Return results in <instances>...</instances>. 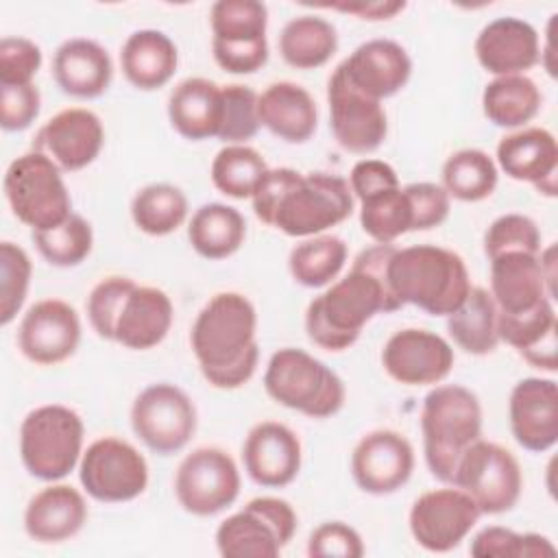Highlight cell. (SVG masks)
Masks as SVG:
<instances>
[{
	"label": "cell",
	"mask_w": 558,
	"mask_h": 558,
	"mask_svg": "<svg viewBox=\"0 0 558 558\" xmlns=\"http://www.w3.org/2000/svg\"><path fill=\"white\" fill-rule=\"evenodd\" d=\"M397 246L375 244L364 248L349 275L314 296L305 310L307 338L325 351H344L379 312H397L403 305L392 294L386 266Z\"/></svg>",
	"instance_id": "6da1fadb"
},
{
	"label": "cell",
	"mask_w": 558,
	"mask_h": 558,
	"mask_svg": "<svg viewBox=\"0 0 558 558\" xmlns=\"http://www.w3.org/2000/svg\"><path fill=\"white\" fill-rule=\"evenodd\" d=\"M255 216L290 238H312L353 214L349 181L329 172L268 168L253 196Z\"/></svg>",
	"instance_id": "7a4b0ae2"
},
{
	"label": "cell",
	"mask_w": 558,
	"mask_h": 558,
	"mask_svg": "<svg viewBox=\"0 0 558 558\" xmlns=\"http://www.w3.org/2000/svg\"><path fill=\"white\" fill-rule=\"evenodd\" d=\"M255 329V305L240 292H218L196 314L190 344L214 388L235 390L253 377L259 360Z\"/></svg>",
	"instance_id": "3957f363"
},
{
	"label": "cell",
	"mask_w": 558,
	"mask_h": 558,
	"mask_svg": "<svg viewBox=\"0 0 558 558\" xmlns=\"http://www.w3.org/2000/svg\"><path fill=\"white\" fill-rule=\"evenodd\" d=\"M386 277L401 305H416L432 316L453 314L473 288L464 259L436 244L395 248Z\"/></svg>",
	"instance_id": "277c9868"
},
{
	"label": "cell",
	"mask_w": 558,
	"mask_h": 558,
	"mask_svg": "<svg viewBox=\"0 0 558 558\" xmlns=\"http://www.w3.org/2000/svg\"><path fill=\"white\" fill-rule=\"evenodd\" d=\"M425 462L434 477L451 484L464 449L482 438V405L475 392L458 384L432 388L421 410Z\"/></svg>",
	"instance_id": "5b68a950"
},
{
	"label": "cell",
	"mask_w": 558,
	"mask_h": 558,
	"mask_svg": "<svg viewBox=\"0 0 558 558\" xmlns=\"http://www.w3.org/2000/svg\"><path fill=\"white\" fill-rule=\"evenodd\" d=\"M264 388L272 401L312 418L333 416L344 405L342 379L303 349L286 347L270 355Z\"/></svg>",
	"instance_id": "8992f818"
},
{
	"label": "cell",
	"mask_w": 558,
	"mask_h": 558,
	"mask_svg": "<svg viewBox=\"0 0 558 558\" xmlns=\"http://www.w3.org/2000/svg\"><path fill=\"white\" fill-rule=\"evenodd\" d=\"M83 421L59 403L31 410L20 425V458L28 475L57 482L70 475L83 456Z\"/></svg>",
	"instance_id": "52a82bcc"
},
{
	"label": "cell",
	"mask_w": 558,
	"mask_h": 558,
	"mask_svg": "<svg viewBox=\"0 0 558 558\" xmlns=\"http://www.w3.org/2000/svg\"><path fill=\"white\" fill-rule=\"evenodd\" d=\"M4 196L13 216L33 231L52 229L72 214V198L61 168L37 150L24 153L9 163Z\"/></svg>",
	"instance_id": "ba28073f"
},
{
	"label": "cell",
	"mask_w": 558,
	"mask_h": 558,
	"mask_svg": "<svg viewBox=\"0 0 558 558\" xmlns=\"http://www.w3.org/2000/svg\"><path fill=\"white\" fill-rule=\"evenodd\" d=\"M296 532L294 508L279 497H255L216 530V547L229 558H275Z\"/></svg>",
	"instance_id": "9c48e42d"
},
{
	"label": "cell",
	"mask_w": 558,
	"mask_h": 558,
	"mask_svg": "<svg viewBox=\"0 0 558 558\" xmlns=\"http://www.w3.org/2000/svg\"><path fill=\"white\" fill-rule=\"evenodd\" d=\"M451 484L464 490L482 514H501L517 506L523 475L506 447L477 438L460 456Z\"/></svg>",
	"instance_id": "30bf717a"
},
{
	"label": "cell",
	"mask_w": 558,
	"mask_h": 558,
	"mask_svg": "<svg viewBox=\"0 0 558 558\" xmlns=\"http://www.w3.org/2000/svg\"><path fill=\"white\" fill-rule=\"evenodd\" d=\"M131 427L135 436L155 453L181 451L196 432V408L174 384L159 381L146 386L131 405Z\"/></svg>",
	"instance_id": "8fae6325"
},
{
	"label": "cell",
	"mask_w": 558,
	"mask_h": 558,
	"mask_svg": "<svg viewBox=\"0 0 558 558\" xmlns=\"http://www.w3.org/2000/svg\"><path fill=\"white\" fill-rule=\"evenodd\" d=\"M78 480L89 497L105 504H122L140 497L148 486L146 458L126 440L105 436L81 456Z\"/></svg>",
	"instance_id": "7c38bea8"
},
{
	"label": "cell",
	"mask_w": 558,
	"mask_h": 558,
	"mask_svg": "<svg viewBox=\"0 0 558 558\" xmlns=\"http://www.w3.org/2000/svg\"><path fill=\"white\" fill-rule=\"evenodd\" d=\"M179 506L194 517H211L229 508L240 495V471L233 458L218 447H198L187 453L174 473Z\"/></svg>",
	"instance_id": "4fadbf2b"
},
{
	"label": "cell",
	"mask_w": 558,
	"mask_h": 558,
	"mask_svg": "<svg viewBox=\"0 0 558 558\" xmlns=\"http://www.w3.org/2000/svg\"><path fill=\"white\" fill-rule=\"evenodd\" d=\"M475 501L460 488H434L423 493L410 508V532L416 545L445 554L456 549L480 519Z\"/></svg>",
	"instance_id": "5bb4252c"
},
{
	"label": "cell",
	"mask_w": 558,
	"mask_h": 558,
	"mask_svg": "<svg viewBox=\"0 0 558 558\" xmlns=\"http://www.w3.org/2000/svg\"><path fill=\"white\" fill-rule=\"evenodd\" d=\"M329 126L336 142L355 155H368L381 146L388 133L386 111L379 100L357 92L338 65L327 83Z\"/></svg>",
	"instance_id": "9a60e30c"
},
{
	"label": "cell",
	"mask_w": 558,
	"mask_h": 558,
	"mask_svg": "<svg viewBox=\"0 0 558 558\" xmlns=\"http://www.w3.org/2000/svg\"><path fill=\"white\" fill-rule=\"evenodd\" d=\"M81 342L76 310L61 299H41L22 316L17 347L26 360L39 366H54L74 355Z\"/></svg>",
	"instance_id": "2e32d148"
},
{
	"label": "cell",
	"mask_w": 558,
	"mask_h": 558,
	"mask_svg": "<svg viewBox=\"0 0 558 558\" xmlns=\"http://www.w3.org/2000/svg\"><path fill=\"white\" fill-rule=\"evenodd\" d=\"M384 371L403 386L440 384L453 366L451 344L427 329H399L381 351Z\"/></svg>",
	"instance_id": "e0dca14e"
},
{
	"label": "cell",
	"mask_w": 558,
	"mask_h": 558,
	"mask_svg": "<svg viewBox=\"0 0 558 558\" xmlns=\"http://www.w3.org/2000/svg\"><path fill=\"white\" fill-rule=\"evenodd\" d=\"M414 471V449L395 429H375L360 438L351 453V475L368 495H390L405 486Z\"/></svg>",
	"instance_id": "ac0fdd59"
},
{
	"label": "cell",
	"mask_w": 558,
	"mask_h": 558,
	"mask_svg": "<svg viewBox=\"0 0 558 558\" xmlns=\"http://www.w3.org/2000/svg\"><path fill=\"white\" fill-rule=\"evenodd\" d=\"M105 144L100 118L83 107H70L54 113L33 140V150L50 157L61 172L87 168Z\"/></svg>",
	"instance_id": "d6986e66"
},
{
	"label": "cell",
	"mask_w": 558,
	"mask_h": 558,
	"mask_svg": "<svg viewBox=\"0 0 558 558\" xmlns=\"http://www.w3.org/2000/svg\"><path fill=\"white\" fill-rule=\"evenodd\" d=\"M242 462L257 486L283 488L299 475L301 440L288 425L262 421L244 438Z\"/></svg>",
	"instance_id": "ffe728a7"
},
{
	"label": "cell",
	"mask_w": 558,
	"mask_h": 558,
	"mask_svg": "<svg viewBox=\"0 0 558 558\" xmlns=\"http://www.w3.org/2000/svg\"><path fill=\"white\" fill-rule=\"evenodd\" d=\"M514 440L534 453L551 449L558 440V386L554 379L525 377L514 384L508 401Z\"/></svg>",
	"instance_id": "44dd1931"
},
{
	"label": "cell",
	"mask_w": 558,
	"mask_h": 558,
	"mask_svg": "<svg viewBox=\"0 0 558 558\" xmlns=\"http://www.w3.org/2000/svg\"><path fill=\"white\" fill-rule=\"evenodd\" d=\"M340 68L357 92L379 102L401 92L412 74L410 54L392 39H371L360 44Z\"/></svg>",
	"instance_id": "7402d4cb"
},
{
	"label": "cell",
	"mask_w": 558,
	"mask_h": 558,
	"mask_svg": "<svg viewBox=\"0 0 558 558\" xmlns=\"http://www.w3.org/2000/svg\"><path fill=\"white\" fill-rule=\"evenodd\" d=\"M480 65L495 76L525 74L541 59L536 28L519 17L506 15L488 22L475 39Z\"/></svg>",
	"instance_id": "603a6c76"
},
{
	"label": "cell",
	"mask_w": 558,
	"mask_h": 558,
	"mask_svg": "<svg viewBox=\"0 0 558 558\" xmlns=\"http://www.w3.org/2000/svg\"><path fill=\"white\" fill-rule=\"evenodd\" d=\"M497 163L514 181L532 183L538 194L556 196L558 144L551 131L527 126L499 140Z\"/></svg>",
	"instance_id": "cb8c5ba5"
},
{
	"label": "cell",
	"mask_w": 558,
	"mask_h": 558,
	"mask_svg": "<svg viewBox=\"0 0 558 558\" xmlns=\"http://www.w3.org/2000/svg\"><path fill=\"white\" fill-rule=\"evenodd\" d=\"M538 253L508 251L490 259V296L499 314H523L554 299Z\"/></svg>",
	"instance_id": "d4e9b609"
},
{
	"label": "cell",
	"mask_w": 558,
	"mask_h": 558,
	"mask_svg": "<svg viewBox=\"0 0 558 558\" xmlns=\"http://www.w3.org/2000/svg\"><path fill=\"white\" fill-rule=\"evenodd\" d=\"M87 521L85 497L70 484H50L35 493L24 510V530L37 543H63Z\"/></svg>",
	"instance_id": "484cf974"
},
{
	"label": "cell",
	"mask_w": 558,
	"mask_h": 558,
	"mask_svg": "<svg viewBox=\"0 0 558 558\" xmlns=\"http://www.w3.org/2000/svg\"><path fill=\"white\" fill-rule=\"evenodd\" d=\"M52 76L68 96L98 98L109 89L113 78L111 57L94 39H68L52 57Z\"/></svg>",
	"instance_id": "4316f807"
},
{
	"label": "cell",
	"mask_w": 558,
	"mask_h": 558,
	"mask_svg": "<svg viewBox=\"0 0 558 558\" xmlns=\"http://www.w3.org/2000/svg\"><path fill=\"white\" fill-rule=\"evenodd\" d=\"M172 316V301L163 290L153 286H135L126 294L118 314L113 342L133 351L153 349L168 336Z\"/></svg>",
	"instance_id": "83f0119b"
},
{
	"label": "cell",
	"mask_w": 558,
	"mask_h": 558,
	"mask_svg": "<svg viewBox=\"0 0 558 558\" xmlns=\"http://www.w3.org/2000/svg\"><path fill=\"white\" fill-rule=\"evenodd\" d=\"M497 336L534 368H558V323L549 299L523 314L497 312Z\"/></svg>",
	"instance_id": "f1b7e54d"
},
{
	"label": "cell",
	"mask_w": 558,
	"mask_h": 558,
	"mask_svg": "<svg viewBox=\"0 0 558 558\" xmlns=\"http://www.w3.org/2000/svg\"><path fill=\"white\" fill-rule=\"evenodd\" d=\"M257 111L262 126L290 144L307 142L318 124L312 94L292 81L270 83L257 98Z\"/></svg>",
	"instance_id": "f546056e"
},
{
	"label": "cell",
	"mask_w": 558,
	"mask_h": 558,
	"mask_svg": "<svg viewBox=\"0 0 558 558\" xmlns=\"http://www.w3.org/2000/svg\"><path fill=\"white\" fill-rule=\"evenodd\" d=\"M168 118L172 129L185 140L201 142L218 137L222 118V85L203 76L181 81L170 92Z\"/></svg>",
	"instance_id": "4dcf8cb0"
},
{
	"label": "cell",
	"mask_w": 558,
	"mask_h": 558,
	"mask_svg": "<svg viewBox=\"0 0 558 558\" xmlns=\"http://www.w3.org/2000/svg\"><path fill=\"white\" fill-rule=\"evenodd\" d=\"M124 78L142 89L153 92L163 87L177 72L179 52L174 41L155 28H142L126 37L120 50Z\"/></svg>",
	"instance_id": "1f68e13d"
},
{
	"label": "cell",
	"mask_w": 558,
	"mask_h": 558,
	"mask_svg": "<svg viewBox=\"0 0 558 558\" xmlns=\"http://www.w3.org/2000/svg\"><path fill=\"white\" fill-rule=\"evenodd\" d=\"M244 216L225 203L201 205L187 225V240L205 259L231 257L244 244Z\"/></svg>",
	"instance_id": "d6a6232c"
},
{
	"label": "cell",
	"mask_w": 558,
	"mask_h": 558,
	"mask_svg": "<svg viewBox=\"0 0 558 558\" xmlns=\"http://www.w3.org/2000/svg\"><path fill=\"white\" fill-rule=\"evenodd\" d=\"M541 89L525 74L495 76L482 94L484 116L501 129L527 124L541 109Z\"/></svg>",
	"instance_id": "836d02e7"
},
{
	"label": "cell",
	"mask_w": 558,
	"mask_h": 558,
	"mask_svg": "<svg viewBox=\"0 0 558 558\" xmlns=\"http://www.w3.org/2000/svg\"><path fill=\"white\" fill-rule=\"evenodd\" d=\"M338 50V35L331 22L318 15L292 17L279 35L281 59L296 70L325 65Z\"/></svg>",
	"instance_id": "e575fe53"
},
{
	"label": "cell",
	"mask_w": 558,
	"mask_h": 558,
	"mask_svg": "<svg viewBox=\"0 0 558 558\" xmlns=\"http://www.w3.org/2000/svg\"><path fill=\"white\" fill-rule=\"evenodd\" d=\"M447 331L453 342L471 353L486 355L497 349V305L486 288H471L464 303L447 316Z\"/></svg>",
	"instance_id": "d590c367"
},
{
	"label": "cell",
	"mask_w": 558,
	"mask_h": 558,
	"mask_svg": "<svg viewBox=\"0 0 558 558\" xmlns=\"http://www.w3.org/2000/svg\"><path fill=\"white\" fill-rule=\"evenodd\" d=\"M497 166L493 157L480 148H462L442 163V187L449 198L477 203L488 198L497 187Z\"/></svg>",
	"instance_id": "8d00e7d4"
},
{
	"label": "cell",
	"mask_w": 558,
	"mask_h": 558,
	"mask_svg": "<svg viewBox=\"0 0 558 558\" xmlns=\"http://www.w3.org/2000/svg\"><path fill=\"white\" fill-rule=\"evenodd\" d=\"M347 253V244L338 235H312L290 251L288 268L296 283L323 288L340 275Z\"/></svg>",
	"instance_id": "74e56055"
},
{
	"label": "cell",
	"mask_w": 558,
	"mask_h": 558,
	"mask_svg": "<svg viewBox=\"0 0 558 558\" xmlns=\"http://www.w3.org/2000/svg\"><path fill=\"white\" fill-rule=\"evenodd\" d=\"M131 218L148 235H168L185 222L187 198L177 185L150 183L133 196Z\"/></svg>",
	"instance_id": "f35d334b"
},
{
	"label": "cell",
	"mask_w": 558,
	"mask_h": 558,
	"mask_svg": "<svg viewBox=\"0 0 558 558\" xmlns=\"http://www.w3.org/2000/svg\"><path fill=\"white\" fill-rule=\"evenodd\" d=\"M268 163L246 144H227L211 161V183L229 198H251Z\"/></svg>",
	"instance_id": "ab89813d"
},
{
	"label": "cell",
	"mask_w": 558,
	"mask_h": 558,
	"mask_svg": "<svg viewBox=\"0 0 558 558\" xmlns=\"http://www.w3.org/2000/svg\"><path fill=\"white\" fill-rule=\"evenodd\" d=\"M360 225L377 244H392L412 231V207L405 190L399 185L360 201Z\"/></svg>",
	"instance_id": "60d3db41"
},
{
	"label": "cell",
	"mask_w": 558,
	"mask_h": 558,
	"mask_svg": "<svg viewBox=\"0 0 558 558\" xmlns=\"http://www.w3.org/2000/svg\"><path fill=\"white\" fill-rule=\"evenodd\" d=\"M31 238L39 255L59 268L78 266L94 246L92 225L78 214H70L61 225L52 229L31 231Z\"/></svg>",
	"instance_id": "b9f144b4"
},
{
	"label": "cell",
	"mask_w": 558,
	"mask_h": 558,
	"mask_svg": "<svg viewBox=\"0 0 558 558\" xmlns=\"http://www.w3.org/2000/svg\"><path fill=\"white\" fill-rule=\"evenodd\" d=\"M211 41L266 39L268 9L259 0H218L209 13Z\"/></svg>",
	"instance_id": "7bdbcfd3"
},
{
	"label": "cell",
	"mask_w": 558,
	"mask_h": 558,
	"mask_svg": "<svg viewBox=\"0 0 558 558\" xmlns=\"http://www.w3.org/2000/svg\"><path fill=\"white\" fill-rule=\"evenodd\" d=\"M475 558H551L556 556V547L543 534L525 532L519 534L514 530L490 525L477 532L469 547Z\"/></svg>",
	"instance_id": "ee69618b"
},
{
	"label": "cell",
	"mask_w": 558,
	"mask_h": 558,
	"mask_svg": "<svg viewBox=\"0 0 558 558\" xmlns=\"http://www.w3.org/2000/svg\"><path fill=\"white\" fill-rule=\"evenodd\" d=\"M33 264L28 253L4 240L0 244V325H9L22 310L28 286H31Z\"/></svg>",
	"instance_id": "f6af8a7d"
},
{
	"label": "cell",
	"mask_w": 558,
	"mask_h": 558,
	"mask_svg": "<svg viewBox=\"0 0 558 558\" xmlns=\"http://www.w3.org/2000/svg\"><path fill=\"white\" fill-rule=\"evenodd\" d=\"M257 94L248 85H222V118L218 140L227 144H244L253 140L262 126L257 111Z\"/></svg>",
	"instance_id": "bcb514c9"
},
{
	"label": "cell",
	"mask_w": 558,
	"mask_h": 558,
	"mask_svg": "<svg viewBox=\"0 0 558 558\" xmlns=\"http://www.w3.org/2000/svg\"><path fill=\"white\" fill-rule=\"evenodd\" d=\"M538 253L541 251V231L530 216L523 214H504L490 222L484 233V253L488 259L508 253Z\"/></svg>",
	"instance_id": "7dc6e473"
},
{
	"label": "cell",
	"mask_w": 558,
	"mask_h": 558,
	"mask_svg": "<svg viewBox=\"0 0 558 558\" xmlns=\"http://www.w3.org/2000/svg\"><path fill=\"white\" fill-rule=\"evenodd\" d=\"M137 283L129 277H120V275H111L105 277L102 281H98L89 296H87V318L92 329L105 338L113 342V327L118 320V314L122 310V303L126 299V294L135 288Z\"/></svg>",
	"instance_id": "c3c4849f"
},
{
	"label": "cell",
	"mask_w": 558,
	"mask_h": 558,
	"mask_svg": "<svg viewBox=\"0 0 558 558\" xmlns=\"http://www.w3.org/2000/svg\"><path fill=\"white\" fill-rule=\"evenodd\" d=\"M41 68V48L26 37H2L0 87L28 85Z\"/></svg>",
	"instance_id": "681fc988"
},
{
	"label": "cell",
	"mask_w": 558,
	"mask_h": 558,
	"mask_svg": "<svg viewBox=\"0 0 558 558\" xmlns=\"http://www.w3.org/2000/svg\"><path fill=\"white\" fill-rule=\"evenodd\" d=\"M307 556L312 558H360L364 543L357 530L342 521H325L312 530L307 541Z\"/></svg>",
	"instance_id": "f907efd6"
},
{
	"label": "cell",
	"mask_w": 558,
	"mask_h": 558,
	"mask_svg": "<svg viewBox=\"0 0 558 558\" xmlns=\"http://www.w3.org/2000/svg\"><path fill=\"white\" fill-rule=\"evenodd\" d=\"M412 207V231H427L442 225L451 209V198L442 185L436 183H410L403 187Z\"/></svg>",
	"instance_id": "816d5d0a"
},
{
	"label": "cell",
	"mask_w": 558,
	"mask_h": 558,
	"mask_svg": "<svg viewBox=\"0 0 558 558\" xmlns=\"http://www.w3.org/2000/svg\"><path fill=\"white\" fill-rule=\"evenodd\" d=\"M41 94L35 83L0 87V126L9 133L28 129L39 116Z\"/></svg>",
	"instance_id": "f5cc1de1"
},
{
	"label": "cell",
	"mask_w": 558,
	"mask_h": 558,
	"mask_svg": "<svg viewBox=\"0 0 558 558\" xmlns=\"http://www.w3.org/2000/svg\"><path fill=\"white\" fill-rule=\"evenodd\" d=\"M216 63L231 74H253L268 61V41H211Z\"/></svg>",
	"instance_id": "db71d44e"
},
{
	"label": "cell",
	"mask_w": 558,
	"mask_h": 558,
	"mask_svg": "<svg viewBox=\"0 0 558 558\" xmlns=\"http://www.w3.org/2000/svg\"><path fill=\"white\" fill-rule=\"evenodd\" d=\"M349 187L357 201H364L384 190L399 187L395 168L381 159H360L349 174Z\"/></svg>",
	"instance_id": "11a10c76"
},
{
	"label": "cell",
	"mask_w": 558,
	"mask_h": 558,
	"mask_svg": "<svg viewBox=\"0 0 558 558\" xmlns=\"http://www.w3.org/2000/svg\"><path fill=\"white\" fill-rule=\"evenodd\" d=\"M329 9L357 15L360 20H390L397 13L405 9L403 0H379V2H342V4H329Z\"/></svg>",
	"instance_id": "9f6ffc18"
}]
</instances>
